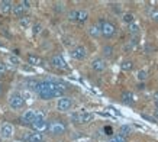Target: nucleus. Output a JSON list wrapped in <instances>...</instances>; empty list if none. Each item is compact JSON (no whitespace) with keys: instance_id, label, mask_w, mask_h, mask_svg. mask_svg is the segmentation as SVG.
Here are the masks:
<instances>
[{"instance_id":"1","label":"nucleus","mask_w":158,"mask_h":142,"mask_svg":"<svg viewBox=\"0 0 158 142\" xmlns=\"http://www.w3.org/2000/svg\"><path fill=\"white\" fill-rule=\"evenodd\" d=\"M64 91H65V87L57 81H51V80H45L41 81L36 89V94L41 97L42 100H51L55 99V97H64Z\"/></svg>"},{"instance_id":"2","label":"nucleus","mask_w":158,"mask_h":142,"mask_svg":"<svg viewBox=\"0 0 158 142\" xmlns=\"http://www.w3.org/2000/svg\"><path fill=\"white\" fill-rule=\"evenodd\" d=\"M97 25L102 28V36H103V38L110 39L116 35V26L112 23V22H109V20L100 19Z\"/></svg>"},{"instance_id":"3","label":"nucleus","mask_w":158,"mask_h":142,"mask_svg":"<svg viewBox=\"0 0 158 142\" xmlns=\"http://www.w3.org/2000/svg\"><path fill=\"white\" fill-rule=\"evenodd\" d=\"M48 132L51 135H54V136L64 135V133L67 132V125H65V122H62V120H51L49 122Z\"/></svg>"},{"instance_id":"4","label":"nucleus","mask_w":158,"mask_h":142,"mask_svg":"<svg viewBox=\"0 0 158 142\" xmlns=\"http://www.w3.org/2000/svg\"><path fill=\"white\" fill-rule=\"evenodd\" d=\"M9 106L15 110L25 107V99L22 97V94H20L19 91H15V93H12L9 96Z\"/></svg>"},{"instance_id":"5","label":"nucleus","mask_w":158,"mask_h":142,"mask_svg":"<svg viewBox=\"0 0 158 142\" xmlns=\"http://www.w3.org/2000/svg\"><path fill=\"white\" fill-rule=\"evenodd\" d=\"M73 104H74V102L71 97H61L57 102V109L60 112H68L73 107Z\"/></svg>"},{"instance_id":"6","label":"nucleus","mask_w":158,"mask_h":142,"mask_svg":"<svg viewBox=\"0 0 158 142\" xmlns=\"http://www.w3.org/2000/svg\"><path fill=\"white\" fill-rule=\"evenodd\" d=\"M70 55H71L74 60L83 61V60L87 57V49H86V47H83V45H77L76 48H73V49H71Z\"/></svg>"},{"instance_id":"7","label":"nucleus","mask_w":158,"mask_h":142,"mask_svg":"<svg viewBox=\"0 0 158 142\" xmlns=\"http://www.w3.org/2000/svg\"><path fill=\"white\" fill-rule=\"evenodd\" d=\"M29 126L34 129V132L41 133V132H45V131H48L49 123L47 122V120H34V122L31 123Z\"/></svg>"},{"instance_id":"8","label":"nucleus","mask_w":158,"mask_h":142,"mask_svg":"<svg viewBox=\"0 0 158 142\" xmlns=\"http://www.w3.org/2000/svg\"><path fill=\"white\" fill-rule=\"evenodd\" d=\"M51 65L55 67V68H58V70H67L68 65H67V62H65V60L61 57V55H54L52 58H51Z\"/></svg>"},{"instance_id":"9","label":"nucleus","mask_w":158,"mask_h":142,"mask_svg":"<svg viewBox=\"0 0 158 142\" xmlns=\"http://www.w3.org/2000/svg\"><path fill=\"white\" fill-rule=\"evenodd\" d=\"M106 67H107V64H106V60L105 58H94L93 61H91V68H93V71H96V73H103V71L106 70Z\"/></svg>"},{"instance_id":"10","label":"nucleus","mask_w":158,"mask_h":142,"mask_svg":"<svg viewBox=\"0 0 158 142\" xmlns=\"http://www.w3.org/2000/svg\"><path fill=\"white\" fill-rule=\"evenodd\" d=\"M22 139L26 142H45L47 141L42 133H38V132H31V133H28V135H25Z\"/></svg>"},{"instance_id":"11","label":"nucleus","mask_w":158,"mask_h":142,"mask_svg":"<svg viewBox=\"0 0 158 142\" xmlns=\"http://www.w3.org/2000/svg\"><path fill=\"white\" fill-rule=\"evenodd\" d=\"M15 133V129L13 126L10 125V123H5V125H2V128H0V136L5 138V139H9V138L13 136Z\"/></svg>"},{"instance_id":"12","label":"nucleus","mask_w":158,"mask_h":142,"mask_svg":"<svg viewBox=\"0 0 158 142\" xmlns=\"http://www.w3.org/2000/svg\"><path fill=\"white\" fill-rule=\"evenodd\" d=\"M34 120H35V110H25L23 115L20 116V122L26 123V125H31Z\"/></svg>"},{"instance_id":"13","label":"nucleus","mask_w":158,"mask_h":142,"mask_svg":"<svg viewBox=\"0 0 158 142\" xmlns=\"http://www.w3.org/2000/svg\"><path fill=\"white\" fill-rule=\"evenodd\" d=\"M87 32H89V35H90L91 38H94V39H97V38H100L102 36V28L97 23L90 25L89 29H87Z\"/></svg>"},{"instance_id":"14","label":"nucleus","mask_w":158,"mask_h":142,"mask_svg":"<svg viewBox=\"0 0 158 142\" xmlns=\"http://www.w3.org/2000/svg\"><path fill=\"white\" fill-rule=\"evenodd\" d=\"M13 3L10 2V0H2L0 2V12L3 15H7L12 12V9H13Z\"/></svg>"},{"instance_id":"15","label":"nucleus","mask_w":158,"mask_h":142,"mask_svg":"<svg viewBox=\"0 0 158 142\" xmlns=\"http://www.w3.org/2000/svg\"><path fill=\"white\" fill-rule=\"evenodd\" d=\"M120 99H122V102L126 104H134V93L129 90H125L122 91V94H120Z\"/></svg>"},{"instance_id":"16","label":"nucleus","mask_w":158,"mask_h":142,"mask_svg":"<svg viewBox=\"0 0 158 142\" xmlns=\"http://www.w3.org/2000/svg\"><path fill=\"white\" fill-rule=\"evenodd\" d=\"M39 83H41V81H38L36 78H26V80L23 81V86L26 87V89H29V90H35V91H36Z\"/></svg>"},{"instance_id":"17","label":"nucleus","mask_w":158,"mask_h":142,"mask_svg":"<svg viewBox=\"0 0 158 142\" xmlns=\"http://www.w3.org/2000/svg\"><path fill=\"white\" fill-rule=\"evenodd\" d=\"M136 44H138V36H134V38L131 39V41H128V42L123 45V52H132L134 51V48L136 47Z\"/></svg>"},{"instance_id":"18","label":"nucleus","mask_w":158,"mask_h":142,"mask_svg":"<svg viewBox=\"0 0 158 142\" xmlns=\"http://www.w3.org/2000/svg\"><path fill=\"white\" fill-rule=\"evenodd\" d=\"M26 61H28V64H31V65H41V64H42V60H41L38 55H35V54H28V55H26Z\"/></svg>"},{"instance_id":"19","label":"nucleus","mask_w":158,"mask_h":142,"mask_svg":"<svg viewBox=\"0 0 158 142\" xmlns=\"http://www.w3.org/2000/svg\"><path fill=\"white\" fill-rule=\"evenodd\" d=\"M113 52H115V48L112 45H109V44L103 45V48H102V54H103L105 58H112L113 57Z\"/></svg>"},{"instance_id":"20","label":"nucleus","mask_w":158,"mask_h":142,"mask_svg":"<svg viewBox=\"0 0 158 142\" xmlns=\"http://www.w3.org/2000/svg\"><path fill=\"white\" fill-rule=\"evenodd\" d=\"M25 7L22 5H20V3H18V5H15L13 6V9H12V13L15 15V16H16V18H23L25 16Z\"/></svg>"},{"instance_id":"21","label":"nucleus","mask_w":158,"mask_h":142,"mask_svg":"<svg viewBox=\"0 0 158 142\" xmlns=\"http://www.w3.org/2000/svg\"><path fill=\"white\" fill-rule=\"evenodd\" d=\"M93 119H94V115H93V113H90V112H81L80 125H86V123H90Z\"/></svg>"},{"instance_id":"22","label":"nucleus","mask_w":158,"mask_h":142,"mask_svg":"<svg viewBox=\"0 0 158 142\" xmlns=\"http://www.w3.org/2000/svg\"><path fill=\"white\" fill-rule=\"evenodd\" d=\"M89 20V12L86 9L78 10V18H77V23H86Z\"/></svg>"},{"instance_id":"23","label":"nucleus","mask_w":158,"mask_h":142,"mask_svg":"<svg viewBox=\"0 0 158 142\" xmlns=\"http://www.w3.org/2000/svg\"><path fill=\"white\" fill-rule=\"evenodd\" d=\"M132 126H129V125H122L119 128V135H122V136H125V138H128L132 133Z\"/></svg>"},{"instance_id":"24","label":"nucleus","mask_w":158,"mask_h":142,"mask_svg":"<svg viewBox=\"0 0 158 142\" xmlns=\"http://www.w3.org/2000/svg\"><path fill=\"white\" fill-rule=\"evenodd\" d=\"M132 68H134V61L132 60H125L120 64V70L122 71H132Z\"/></svg>"},{"instance_id":"25","label":"nucleus","mask_w":158,"mask_h":142,"mask_svg":"<svg viewBox=\"0 0 158 142\" xmlns=\"http://www.w3.org/2000/svg\"><path fill=\"white\" fill-rule=\"evenodd\" d=\"M139 25L138 23H131V25H128V32H129V35H132V36H136L139 33Z\"/></svg>"},{"instance_id":"26","label":"nucleus","mask_w":158,"mask_h":142,"mask_svg":"<svg viewBox=\"0 0 158 142\" xmlns=\"http://www.w3.org/2000/svg\"><path fill=\"white\" fill-rule=\"evenodd\" d=\"M134 20H135V16L132 13H129V12L122 15V22H123V23L131 25V23H134Z\"/></svg>"},{"instance_id":"27","label":"nucleus","mask_w":158,"mask_h":142,"mask_svg":"<svg viewBox=\"0 0 158 142\" xmlns=\"http://www.w3.org/2000/svg\"><path fill=\"white\" fill-rule=\"evenodd\" d=\"M147 78H148V71L147 70H139L138 73H136V80H138L139 83H144Z\"/></svg>"},{"instance_id":"28","label":"nucleus","mask_w":158,"mask_h":142,"mask_svg":"<svg viewBox=\"0 0 158 142\" xmlns=\"http://www.w3.org/2000/svg\"><path fill=\"white\" fill-rule=\"evenodd\" d=\"M77 18H78V10H76V9H71L67 13V19L70 22H77Z\"/></svg>"},{"instance_id":"29","label":"nucleus","mask_w":158,"mask_h":142,"mask_svg":"<svg viewBox=\"0 0 158 142\" xmlns=\"http://www.w3.org/2000/svg\"><path fill=\"white\" fill-rule=\"evenodd\" d=\"M54 10H55V13H62V12L65 10V3H62V2H57V3L54 5Z\"/></svg>"},{"instance_id":"30","label":"nucleus","mask_w":158,"mask_h":142,"mask_svg":"<svg viewBox=\"0 0 158 142\" xmlns=\"http://www.w3.org/2000/svg\"><path fill=\"white\" fill-rule=\"evenodd\" d=\"M70 119H71V122H73V123H77V125H80V119H81V112H74V113H71Z\"/></svg>"},{"instance_id":"31","label":"nucleus","mask_w":158,"mask_h":142,"mask_svg":"<svg viewBox=\"0 0 158 142\" xmlns=\"http://www.w3.org/2000/svg\"><path fill=\"white\" fill-rule=\"evenodd\" d=\"M47 115H45V112L44 110H36L35 112V120H47Z\"/></svg>"},{"instance_id":"32","label":"nucleus","mask_w":158,"mask_h":142,"mask_svg":"<svg viewBox=\"0 0 158 142\" xmlns=\"http://www.w3.org/2000/svg\"><path fill=\"white\" fill-rule=\"evenodd\" d=\"M112 10H113L115 15H120L122 13V6H120L119 3H113V5H112Z\"/></svg>"},{"instance_id":"33","label":"nucleus","mask_w":158,"mask_h":142,"mask_svg":"<svg viewBox=\"0 0 158 142\" xmlns=\"http://www.w3.org/2000/svg\"><path fill=\"white\" fill-rule=\"evenodd\" d=\"M149 16H151V20H152V22L158 23V9H154L152 12H151V15H149Z\"/></svg>"},{"instance_id":"34","label":"nucleus","mask_w":158,"mask_h":142,"mask_svg":"<svg viewBox=\"0 0 158 142\" xmlns=\"http://www.w3.org/2000/svg\"><path fill=\"white\" fill-rule=\"evenodd\" d=\"M19 23H20V26H22V28H26V26L29 25V18H20Z\"/></svg>"},{"instance_id":"35","label":"nucleus","mask_w":158,"mask_h":142,"mask_svg":"<svg viewBox=\"0 0 158 142\" xmlns=\"http://www.w3.org/2000/svg\"><path fill=\"white\" fill-rule=\"evenodd\" d=\"M41 31H42V26H41V25H39V23L34 25V31H32V32H34V35H38V33H41Z\"/></svg>"},{"instance_id":"36","label":"nucleus","mask_w":158,"mask_h":142,"mask_svg":"<svg viewBox=\"0 0 158 142\" xmlns=\"http://www.w3.org/2000/svg\"><path fill=\"white\" fill-rule=\"evenodd\" d=\"M6 71H7V67H6V64L0 62V76H5Z\"/></svg>"},{"instance_id":"37","label":"nucleus","mask_w":158,"mask_h":142,"mask_svg":"<svg viewBox=\"0 0 158 142\" xmlns=\"http://www.w3.org/2000/svg\"><path fill=\"white\" fill-rule=\"evenodd\" d=\"M9 61L12 62L13 65H19V60H18L16 57H13V55H10V57H9Z\"/></svg>"},{"instance_id":"38","label":"nucleus","mask_w":158,"mask_h":142,"mask_svg":"<svg viewBox=\"0 0 158 142\" xmlns=\"http://www.w3.org/2000/svg\"><path fill=\"white\" fill-rule=\"evenodd\" d=\"M142 118L147 119V120H149V122H157V119L152 118V116H149V115H144V113H142Z\"/></svg>"},{"instance_id":"39","label":"nucleus","mask_w":158,"mask_h":142,"mask_svg":"<svg viewBox=\"0 0 158 142\" xmlns=\"http://www.w3.org/2000/svg\"><path fill=\"white\" fill-rule=\"evenodd\" d=\"M20 5L23 6L25 9H29V7H31V2H28V0H22V2H20Z\"/></svg>"},{"instance_id":"40","label":"nucleus","mask_w":158,"mask_h":142,"mask_svg":"<svg viewBox=\"0 0 158 142\" xmlns=\"http://www.w3.org/2000/svg\"><path fill=\"white\" fill-rule=\"evenodd\" d=\"M105 132H106V135H112V132H113V131H112V128H110V126H106L105 128Z\"/></svg>"},{"instance_id":"41","label":"nucleus","mask_w":158,"mask_h":142,"mask_svg":"<svg viewBox=\"0 0 158 142\" xmlns=\"http://www.w3.org/2000/svg\"><path fill=\"white\" fill-rule=\"evenodd\" d=\"M136 87H138V90H144V89H145V83H138V86H136Z\"/></svg>"},{"instance_id":"42","label":"nucleus","mask_w":158,"mask_h":142,"mask_svg":"<svg viewBox=\"0 0 158 142\" xmlns=\"http://www.w3.org/2000/svg\"><path fill=\"white\" fill-rule=\"evenodd\" d=\"M152 99H154V102H158V90H157V91H154Z\"/></svg>"},{"instance_id":"43","label":"nucleus","mask_w":158,"mask_h":142,"mask_svg":"<svg viewBox=\"0 0 158 142\" xmlns=\"http://www.w3.org/2000/svg\"><path fill=\"white\" fill-rule=\"evenodd\" d=\"M107 142H118V139H116V136H112V138H110V139H109V141H107Z\"/></svg>"},{"instance_id":"44","label":"nucleus","mask_w":158,"mask_h":142,"mask_svg":"<svg viewBox=\"0 0 158 142\" xmlns=\"http://www.w3.org/2000/svg\"><path fill=\"white\" fill-rule=\"evenodd\" d=\"M155 119L158 120V109H155Z\"/></svg>"},{"instance_id":"45","label":"nucleus","mask_w":158,"mask_h":142,"mask_svg":"<svg viewBox=\"0 0 158 142\" xmlns=\"http://www.w3.org/2000/svg\"><path fill=\"white\" fill-rule=\"evenodd\" d=\"M154 103H155V107L158 109V102H154Z\"/></svg>"},{"instance_id":"46","label":"nucleus","mask_w":158,"mask_h":142,"mask_svg":"<svg viewBox=\"0 0 158 142\" xmlns=\"http://www.w3.org/2000/svg\"><path fill=\"white\" fill-rule=\"evenodd\" d=\"M0 94H2V93H0Z\"/></svg>"}]
</instances>
